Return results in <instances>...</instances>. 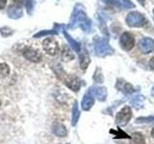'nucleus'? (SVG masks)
I'll return each instance as SVG.
<instances>
[{
    "label": "nucleus",
    "mask_w": 154,
    "mask_h": 144,
    "mask_svg": "<svg viewBox=\"0 0 154 144\" xmlns=\"http://www.w3.org/2000/svg\"><path fill=\"white\" fill-rule=\"evenodd\" d=\"M80 26L81 29L85 33H90L91 29V19L87 16V14L81 5H76L73 10V13L70 17V23L69 27L70 29H75L76 27Z\"/></svg>",
    "instance_id": "obj_1"
},
{
    "label": "nucleus",
    "mask_w": 154,
    "mask_h": 144,
    "mask_svg": "<svg viewBox=\"0 0 154 144\" xmlns=\"http://www.w3.org/2000/svg\"><path fill=\"white\" fill-rule=\"evenodd\" d=\"M94 48L95 55L98 57H106L112 55L114 53V49L110 46L108 40L103 38L94 37Z\"/></svg>",
    "instance_id": "obj_2"
},
{
    "label": "nucleus",
    "mask_w": 154,
    "mask_h": 144,
    "mask_svg": "<svg viewBox=\"0 0 154 144\" xmlns=\"http://www.w3.org/2000/svg\"><path fill=\"white\" fill-rule=\"evenodd\" d=\"M146 22V18L138 12H131L126 16V24L129 27H143Z\"/></svg>",
    "instance_id": "obj_3"
},
{
    "label": "nucleus",
    "mask_w": 154,
    "mask_h": 144,
    "mask_svg": "<svg viewBox=\"0 0 154 144\" xmlns=\"http://www.w3.org/2000/svg\"><path fill=\"white\" fill-rule=\"evenodd\" d=\"M132 117V110L131 108L128 107V106H125L123 107L119 112L117 113V116H116V122L119 126H125Z\"/></svg>",
    "instance_id": "obj_4"
},
{
    "label": "nucleus",
    "mask_w": 154,
    "mask_h": 144,
    "mask_svg": "<svg viewBox=\"0 0 154 144\" xmlns=\"http://www.w3.org/2000/svg\"><path fill=\"white\" fill-rule=\"evenodd\" d=\"M60 78L64 81L65 85L67 86L69 88H70L71 90L73 91H78L80 89V86H81V82L80 80L77 78L75 76H70V75H67L65 74L64 72V75H61L59 76Z\"/></svg>",
    "instance_id": "obj_5"
},
{
    "label": "nucleus",
    "mask_w": 154,
    "mask_h": 144,
    "mask_svg": "<svg viewBox=\"0 0 154 144\" xmlns=\"http://www.w3.org/2000/svg\"><path fill=\"white\" fill-rule=\"evenodd\" d=\"M42 47L47 54L51 56L56 55L59 52V44L54 38H47L42 41Z\"/></svg>",
    "instance_id": "obj_6"
},
{
    "label": "nucleus",
    "mask_w": 154,
    "mask_h": 144,
    "mask_svg": "<svg viewBox=\"0 0 154 144\" xmlns=\"http://www.w3.org/2000/svg\"><path fill=\"white\" fill-rule=\"evenodd\" d=\"M120 46L122 47V49L125 51H130L133 49L135 46V38L131 33L129 32H124L122 36H120L119 40Z\"/></svg>",
    "instance_id": "obj_7"
},
{
    "label": "nucleus",
    "mask_w": 154,
    "mask_h": 144,
    "mask_svg": "<svg viewBox=\"0 0 154 144\" xmlns=\"http://www.w3.org/2000/svg\"><path fill=\"white\" fill-rule=\"evenodd\" d=\"M139 48L144 54L154 51V40L150 38H143L139 42Z\"/></svg>",
    "instance_id": "obj_8"
},
{
    "label": "nucleus",
    "mask_w": 154,
    "mask_h": 144,
    "mask_svg": "<svg viewBox=\"0 0 154 144\" xmlns=\"http://www.w3.org/2000/svg\"><path fill=\"white\" fill-rule=\"evenodd\" d=\"M23 56L28 61L34 62H38L42 60V55L38 51L32 49V48H26V49L23 51Z\"/></svg>",
    "instance_id": "obj_9"
},
{
    "label": "nucleus",
    "mask_w": 154,
    "mask_h": 144,
    "mask_svg": "<svg viewBox=\"0 0 154 144\" xmlns=\"http://www.w3.org/2000/svg\"><path fill=\"white\" fill-rule=\"evenodd\" d=\"M91 94L94 95V97L97 98L99 101H105L107 97V89L102 86H93L89 89Z\"/></svg>",
    "instance_id": "obj_10"
},
{
    "label": "nucleus",
    "mask_w": 154,
    "mask_h": 144,
    "mask_svg": "<svg viewBox=\"0 0 154 144\" xmlns=\"http://www.w3.org/2000/svg\"><path fill=\"white\" fill-rule=\"evenodd\" d=\"M102 1L110 5H115V6L122 9H132L135 7L134 3H132L130 0H102Z\"/></svg>",
    "instance_id": "obj_11"
},
{
    "label": "nucleus",
    "mask_w": 154,
    "mask_h": 144,
    "mask_svg": "<svg viewBox=\"0 0 154 144\" xmlns=\"http://www.w3.org/2000/svg\"><path fill=\"white\" fill-rule=\"evenodd\" d=\"M94 95L91 94L90 90H88V92L84 95L83 100H82V102H81V107L84 110H90L91 107L94 106Z\"/></svg>",
    "instance_id": "obj_12"
},
{
    "label": "nucleus",
    "mask_w": 154,
    "mask_h": 144,
    "mask_svg": "<svg viewBox=\"0 0 154 144\" xmlns=\"http://www.w3.org/2000/svg\"><path fill=\"white\" fill-rule=\"evenodd\" d=\"M116 86H117V88L119 90L122 91L125 94H131L135 91L132 85L127 83V82H124L123 80H118V83Z\"/></svg>",
    "instance_id": "obj_13"
},
{
    "label": "nucleus",
    "mask_w": 154,
    "mask_h": 144,
    "mask_svg": "<svg viewBox=\"0 0 154 144\" xmlns=\"http://www.w3.org/2000/svg\"><path fill=\"white\" fill-rule=\"evenodd\" d=\"M22 8L20 5H13L8 10V16L13 19H18L22 16Z\"/></svg>",
    "instance_id": "obj_14"
},
{
    "label": "nucleus",
    "mask_w": 154,
    "mask_h": 144,
    "mask_svg": "<svg viewBox=\"0 0 154 144\" xmlns=\"http://www.w3.org/2000/svg\"><path fill=\"white\" fill-rule=\"evenodd\" d=\"M52 130H53V133H54V134H56L57 136L65 137L67 134V131H66V127L61 123H55L54 125H53Z\"/></svg>",
    "instance_id": "obj_15"
},
{
    "label": "nucleus",
    "mask_w": 154,
    "mask_h": 144,
    "mask_svg": "<svg viewBox=\"0 0 154 144\" xmlns=\"http://www.w3.org/2000/svg\"><path fill=\"white\" fill-rule=\"evenodd\" d=\"M79 62H80V67L81 69H87V67L89 66L90 62H91V59H90V56L88 55V53L86 51L82 52L80 54V57H79Z\"/></svg>",
    "instance_id": "obj_16"
},
{
    "label": "nucleus",
    "mask_w": 154,
    "mask_h": 144,
    "mask_svg": "<svg viewBox=\"0 0 154 144\" xmlns=\"http://www.w3.org/2000/svg\"><path fill=\"white\" fill-rule=\"evenodd\" d=\"M64 36L66 37V40L69 41V43L70 44V46L72 47V49H73L75 52H80L81 51V45H80V43L79 42H77L76 40H74L73 38H72L69 34L66 33V30H64Z\"/></svg>",
    "instance_id": "obj_17"
},
{
    "label": "nucleus",
    "mask_w": 154,
    "mask_h": 144,
    "mask_svg": "<svg viewBox=\"0 0 154 144\" xmlns=\"http://www.w3.org/2000/svg\"><path fill=\"white\" fill-rule=\"evenodd\" d=\"M80 117V112H79V109H78V103L74 102V105H73V108H72V120H71V124L72 126H75L78 122V119Z\"/></svg>",
    "instance_id": "obj_18"
},
{
    "label": "nucleus",
    "mask_w": 154,
    "mask_h": 144,
    "mask_svg": "<svg viewBox=\"0 0 154 144\" xmlns=\"http://www.w3.org/2000/svg\"><path fill=\"white\" fill-rule=\"evenodd\" d=\"M130 144H144V136L141 133H134L131 136Z\"/></svg>",
    "instance_id": "obj_19"
},
{
    "label": "nucleus",
    "mask_w": 154,
    "mask_h": 144,
    "mask_svg": "<svg viewBox=\"0 0 154 144\" xmlns=\"http://www.w3.org/2000/svg\"><path fill=\"white\" fill-rule=\"evenodd\" d=\"M143 100H144V97H143L142 95H138L136 96L133 100H131V105L135 109H140L143 107Z\"/></svg>",
    "instance_id": "obj_20"
},
{
    "label": "nucleus",
    "mask_w": 154,
    "mask_h": 144,
    "mask_svg": "<svg viewBox=\"0 0 154 144\" xmlns=\"http://www.w3.org/2000/svg\"><path fill=\"white\" fill-rule=\"evenodd\" d=\"M111 134H114L115 138H128V139H131V136H129L127 134H125L122 129H118L117 131H115V130H111L110 131Z\"/></svg>",
    "instance_id": "obj_21"
},
{
    "label": "nucleus",
    "mask_w": 154,
    "mask_h": 144,
    "mask_svg": "<svg viewBox=\"0 0 154 144\" xmlns=\"http://www.w3.org/2000/svg\"><path fill=\"white\" fill-rule=\"evenodd\" d=\"M62 57L63 59L66 60V61H69V60H72L74 58L73 54L70 52V50L67 47H64V50H63V53H62Z\"/></svg>",
    "instance_id": "obj_22"
},
{
    "label": "nucleus",
    "mask_w": 154,
    "mask_h": 144,
    "mask_svg": "<svg viewBox=\"0 0 154 144\" xmlns=\"http://www.w3.org/2000/svg\"><path fill=\"white\" fill-rule=\"evenodd\" d=\"M94 82L98 84H102L103 83V75H102V72H101L100 68H96L94 74Z\"/></svg>",
    "instance_id": "obj_23"
},
{
    "label": "nucleus",
    "mask_w": 154,
    "mask_h": 144,
    "mask_svg": "<svg viewBox=\"0 0 154 144\" xmlns=\"http://www.w3.org/2000/svg\"><path fill=\"white\" fill-rule=\"evenodd\" d=\"M10 73V67L7 64H0V75L7 76Z\"/></svg>",
    "instance_id": "obj_24"
},
{
    "label": "nucleus",
    "mask_w": 154,
    "mask_h": 144,
    "mask_svg": "<svg viewBox=\"0 0 154 144\" xmlns=\"http://www.w3.org/2000/svg\"><path fill=\"white\" fill-rule=\"evenodd\" d=\"M137 123H143V122H154V116H147V117H139L136 120Z\"/></svg>",
    "instance_id": "obj_25"
},
{
    "label": "nucleus",
    "mask_w": 154,
    "mask_h": 144,
    "mask_svg": "<svg viewBox=\"0 0 154 144\" xmlns=\"http://www.w3.org/2000/svg\"><path fill=\"white\" fill-rule=\"evenodd\" d=\"M58 32L56 31H42V32H38V34H36L34 38H40V37H42L45 35H57Z\"/></svg>",
    "instance_id": "obj_26"
},
{
    "label": "nucleus",
    "mask_w": 154,
    "mask_h": 144,
    "mask_svg": "<svg viewBox=\"0 0 154 144\" xmlns=\"http://www.w3.org/2000/svg\"><path fill=\"white\" fill-rule=\"evenodd\" d=\"M25 6L27 8V11L29 13H31V11H32L33 8H34V1H33V0H27Z\"/></svg>",
    "instance_id": "obj_27"
},
{
    "label": "nucleus",
    "mask_w": 154,
    "mask_h": 144,
    "mask_svg": "<svg viewBox=\"0 0 154 144\" xmlns=\"http://www.w3.org/2000/svg\"><path fill=\"white\" fill-rule=\"evenodd\" d=\"M149 67H150L152 70H154V57H152L150 61H149Z\"/></svg>",
    "instance_id": "obj_28"
},
{
    "label": "nucleus",
    "mask_w": 154,
    "mask_h": 144,
    "mask_svg": "<svg viewBox=\"0 0 154 144\" xmlns=\"http://www.w3.org/2000/svg\"><path fill=\"white\" fill-rule=\"evenodd\" d=\"M7 4V0H0V9H3Z\"/></svg>",
    "instance_id": "obj_29"
},
{
    "label": "nucleus",
    "mask_w": 154,
    "mask_h": 144,
    "mask_svg": "<svg viewBox=\"0 0 154 144\" xmlns=\"http://www.w3.org/2000/svg\"><path fill=\"white\" fill-rule=\"evenodd\" d=\"M17 5H22V4H26L27 0H14Z\"/></svg>",
    "instance_id": "obj_30"
},
{
    "label": "nucleus",
    "mask_w": 154,
    "mask_h": 144,
    "mask_svg": "<svg viewBox=\"0 0 154 144\" xmlns=\"http://www.w3.org/2000/svg\"><path fill=\"white\" fill-rule=\"evenodd\" d=\"M139 3L142 5V6H144V2H146V0H138Z\"/></svg>",
    "instance_id": "obj_31"
},
{
    "label": "nucleus",
    "mask_w": 154,
    "mask_h": 144,
    "mask_svg": "<svg viewBox=\"0 0 154 144\" xmlns=\"http://www.w3.org/2000/svg\"><path fill=\"white\" fill-rule=\"evenodd\" d=\"M151 136H152V138L154 139V128L152 129V131H151Z\"/></svg>",
    "instance_id": "obj_32"
},
{
    "label": "nucleus",
    "mask_w": 154,
    "mask_h": 144,
    "mask_svg": "<svg viewBox=\"0 0 154 144\" xmlns=\"http://www.w3.org/2000/svg\"><path fill=\"white\" fill-rule=\"evenodd\" d=\"M151 94L154 96V86H153V88H152V89H151Z\"/></svg>",
    "instance_id": "obj_33"
},
{
    "label": "nucleus",
    "mask_w": 154,
    "mask_h": 144,
    "mask_svg": "<svg viewBox=\"0 0 154 144\" xmlns=\"http://www.w3.org/2000/svg\"><path fill=\"white\" fill-rule=\"evenodd\" d=\"M0 106H1V101H0Z\"/></svg>",
    "instance_id": "obj_34"
},
{
    "label": "nucleus",
    "mask_w": 154,
    "mask_h": 144,
    "mask_svg": "<svg viewBox=\"0 0 154 144\" xmlns=\"http://www.w3.org/2000/svg\"><path fill=\"white\" fill-rule=\"evenodd\" d=\"M153 14H154V9H153Z\"/></svg>",
    "instance_id": "obj_35"
},
{
    "label": "nucleus",
    "mask_w": 154,
    "mask_h": 144,
    "mask_svg": "<svg viewBox=\"0 0 154 144\" xmlns=\"http://www.w3.org/2000/svg\"><path fill=\"white\" fill-rule=\"evenodd\" d=\"M120 144H125V143H120Z\"/></svg>",
    "instance_id": "obj_36"
}]
</instances>
